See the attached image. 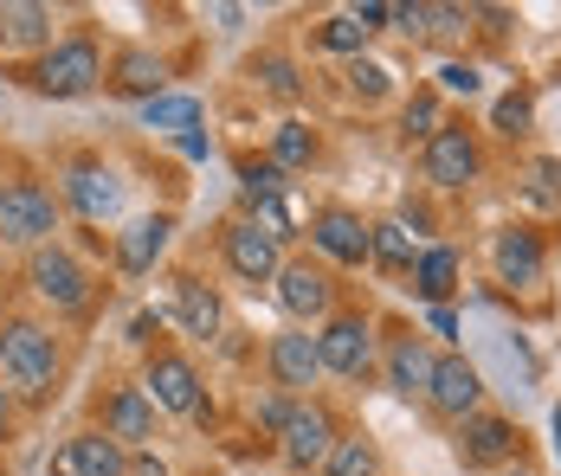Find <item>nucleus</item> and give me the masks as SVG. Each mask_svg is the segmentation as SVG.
<instances>
[{"mask_svg": "<svg viewBox=\"0 0 561 476\" xmlns=\"http://www.w3.org/2000/svg\"><path fill=\"white\" fill-rule=\"evenodd\" d=\"M142 123L169 129V136H187V129H201V104L194 97H156V104H142Z\"/></svg>", "mask_w": 561, "mask_h": 476, "instance_id": "nucleus-34", "label": "nucleus"}, {"mask_svg": "<svg viewBox=\"0 0 561 476\" xmlns=\"http://www.w3.org/2000/svg\"><path fill=\"white\" fill-rule=\"evenodd\" d=\"M13 413H20V406H13V393H7V386H0V444H7V438H13Z\"/></svg>", "mask_w": 561, "mask_h": 476, "instance_id": "nucleus-43", "label": "nucleus"}, {"mask_svg": "<svg viewBox=\"0 0 561 476\" xmlns=\"http://www.w3.org/2000/svg\"><path fill=\"white\" fill-rule=\"evenodd\" d=\"M556 464H561V406H556Z\"/></svg>", "mask_w": 561, "mask_h": 476, "instance_id": "nucleus-45", "label": "nucleus"}, {"mask_svg": "<svg viewBox=\"0 0 561 476\" xmlns=\"http://www.w3.org/2000/svg\"><path fill=\"white\" fill-rule=\"evenodd\" d=\"M169 316L187 328V335H201V341H214L226 328V310H220V290L214 283H201L194 270H174L169 277Z\"/></svg>", "mask_w": 561, "mask_h": 476, "instance_id": "nucleus-17", "label": "nucleus"}, {"mask_svg": "<svg viewBox=\"0 0 561 476\" xmlns=\"http://www.w3.org/2000/svg\"><path fill=\"white\" fill-rule=\"evenodd\" d=\"M407 277H413V297H420L426 310H446L451 290H458V277H465V258H458L451 245H426Z\"/></svg>", "mask_w": 561, "mask_h": 476, "instance_id": "nucleus-23", "label": "nucleus"}, {"mask_svg": "<svg viewBox=\"0 0 561 476\" xmlns=\"http://www.w3.org/2000/svg\"><path fill=\"white\" fill-rule=\"evenodd\" d=\"M239 187H245V200H252V207H272V200H284V187H290V181H284V167H272V161H239Z\"/></svg>", "mask_w": 561, "mask_h": 476, "instance_id": "nucleus-31", "label": "nucleus"}, {"mask_svg": "<svg viewBox=\"0 0 561 476\" xmlns=\"http://www.w3.org/2000/svg\"><path fill=\"white\" fill-rule=\"evenodd\" d=\"M104 78H111V91H123V97H142V104L169 97V58H162V53H142V46H123V53L104 65Z\"/></svg>", "mask_w": 561, "mask_h": 476, "instance_id": "nucleus-20", "label": "nucleus"}, {"mask_svg": "<svg viewBox=\"0 0 561 476\" xmlns=\"http://www.w3.org/2000/svg\"><path fill=\"white\" fill-rule=\"evenodd\" d=\"M413 258H420V232H413V219H407V212L381 219V225H375V245H368V265L413 270Z\"/></svg>", "mask_w": 561, "mask_h": 476, "instance_id": "nucleus-25", "label": "nucleus"}, {"mask_svg": "<svg viewBox=\"0 0 561 476\" xmlns=\"http://www.w3.org/2000/svg\"><path fill=\"white\" fill-rule=\"evenodd\" d=\"M310 245L342 270H362L368 265V245H375V225L362 219V212L348 207H317L310 212Z\"/></svg>", "mask_w": 561, "mask_h": 476, "instance_id": "nucleus-13", "label": "nucleus"}, {"mask_svg": "<svg viewBox=\"0 0 561 476\" xmlns=\"http://www.w3.org/2000/svg\"><path fill=\"white\" fill-rule=\"evenodd\" d=\"M129 476H169V464L149 457V451H136V457H129Z\"/></svg>", "mask_w": 561, "mask_h": 476, "instance_id": "nucleus-42", "label": "nucleus"}, {"mask_svg": "<svg viewBox=\"0 0 561 476\" xmlns=\"http://www.w3.org/2000/svg\"><path fill=\"white\" fill-rule=\"evenodd\" d=\"M439 129H446V116H439V91L407 97V109H400V136H407V142H420V149H426Z\"/></svg>", "mask_w": 561, "mask_h": 476, "instance_id": "nucleus-30", "label": "nucleus"}, {"mask_svg": "<svg viewBox=\"0 0 561 476\" xmlns=\"http://www.w3.org/2000/svg\"><path fill=\"white\" fill-rule=\"evenodd\" d=\"M26 283H33V297L58 310V316H84L91 310V297H98V277L84 270L78 252H65V245H39L33 258H26Z\"/></svg>", "mask_w": 561, "mask_h": 476, "instance_id": "nucleus-4", "label": "nucleus"}, {"mask_svg": "<svg viewBox=\"0 0 561 476\" xmlns=\"http://www.w3.org/2000/svg\"><path fill=\"white\" fill-rule=\"evenodd\" d=\"M0 245H20V252L58 245V194L46 181L33 174L0 181Z\"/></svg>", "mask_w": 561, "mask_h": 476, "instance_id": "nucleus-3", "label": "nucleus"}, {"mask_svg": "<svg viewBox=\"0 0 561 476\" xmlns=\"http://www.w3.org/2000/svg\"><path fill=\"white\" fill-rule=\"evenodd\" d=\"M523 174H529V181H523V200H529V207H542V212H556L561 207V161L556 155H536Z\"/></svg>", "mask_w": 561, "mask_h": 476, "instance_id": "nucleus-32", "label": "nucleus"}, {"mask_svg": "<svg viewBox=\"0 0 561 476\" xmlns=\"http://www.w3.org/2000/svg\"><path fill=\"white\" fill-rule=\"evenodd\" d=\"M529 123H536V91H529V84L504 91L497 109H491V129H497V136H529Z\"/></svg>", "mask_w": 561, "mask_h": 476, "instance_id": "nucleus-33", "label": "nucleus"}, {"mask_svg": "<svg viewBox=\"0 0 561 476\" xmlns=\"http://www.w3.org/2000/svg\"><path fill=\"white\" fill-rule=\"evenodd\" d=\"M336 413L323 399H290V419L278 425V451L290 471H323L330 451H336Z\"/></svg>", "mask_w": 561, "mask_h": 476, "instance_id": "nucleus-6", "label": "nucleus"}, {"mask_svg": "<svg viewBox=\"0 0 561 476\" xmlns=\"http://www.w3.org/2000/svg\"><path fill=\"white\" fill-rule=\"evenodd\" d=\"M323 476H381L375 438H368V431H342L336 451H330V464H323Z\"/></svg>", "mask_w": 561, "mask_h": 476, "instance_id": "nucleus-26", "label": "nucleus"}, {"mask_svg": "<svg viewBox=\"0 0 561 476\" xmlns=\"http://www.w3.org/2000/svg\"><path fill=\"white\" fill-rule=\"evenodd\" d=\"M58 181H65V207L78 212V219H91V225H111L116 212H123V181L98 155H71Z\"/></svg>", "mask_w": 561, "mask_h": 476, "instance_id": "nucleus-9", "label": "nucleus"}, {"mask_svg": "<svg viewBox=\"0 0 561 476\" xmlns=\"http://www.w3.org/2000/svg\"><path fill=\"white\" fill-rule=\"evenodd\" d=\"M272 167H284V174H290V167H310V161H317V129H310V123H278V129H272Z\"/></svg>", "mask_w": 561, "mask_h": 476, "instance_id": "nucleus-27", "label": "nucleus"}, {"mask_svg": "<svg viewBox=\"0 0 561 476\" xmlns=\"http://www.w3.org/2000/svg\"><path fill=\"white\" fill-rule=\"evenodd\" d=\"M0 53H53V7L0 0Z\"/></svg>", "mask_w": 561, "mask_h": 476, "instance_id": "nucleus-21", "label": "nucleus"}, {"mask_svg": "<svg viewBox=\"0 0 561 476\" xmlns=\"http://www.w3.org/2000/svg\"><path fill=\"white\" fill-rule=\"evenodd\" d=\"M53 476H129V451L104 431H78L53 451Z\"/></svg>", "mask_w": 561, "mask_h": 476, "instance_id": "nucleus-18", "label": "nucleus"}, {"mask_svg": "<svg viewBox=\"0 0 561 476\" xmlns=\"http://www.w3.org/2000/svg\"><path fill=\"white\" fill-rule=\"evenodd\" d=\"M252 78H259V91H272V97H284V104L304 97V71H297L284 53H259L252 58Z\"/></svg>", "mask_w": 561, "mask_h": 476, "instance_id": "nucleus-28", "label": "nucleus"}, {"mask_svg": "<svg viewBox=\"0 0 561 476\" xmlns=\"http://www.w3.org/2000/svg\"><path fill=\"white\" fill-rule=\"evenodd\" d=\"M104 438H116L123 451L156 438V406H149L142 386H116L111 399H104Z\"/></svg>", "mask_w": 561, "mask_h": 476, "instance_id": "nucleus-22", "label": "nucleus"}, {"mask_svg": "<svg viewBox=\"0 0 561 476\" xmlns=\"http://www.w3.org/2000/svg\"><path fill=\"white\" fill-rule=\"evenodd\" d=\"M142 393H149L156 413H174V419H201V413H207V386H201V373H194L187 355H174V348H156V355H149Z\"/></svg>", "mask_w": 561, "mask_h": 476, "instance_id": "nucleus-8", "label": "nucleus"}, {"mask_svg": "<svg viewBox=\"0 0 561 476\" xmlns=\"http://www.w3.org/2000/svg\"><path fill=\"white\" fill-rule=\"evenodd\" d=\"M317 361H323V373H336V380L375 373V316H368V310L330 316L317 328Z\"/></svg>", "mask_w": 561, "mask_h": 476, "instance_id": "nucleus-5", "label": "nucleus"}, {"mask_svg": "<svg viewBox=\"0 0 561 476\" xmlns=\"http://www.w3.org/2000/svg\"><path fill=\"white\" fill-rule=\"evenodd\" d=\"M458 431V464L465 471H510V457L523 451V431L504 419V413H471L465 425H451Z\"/></svg>", "mask_w": 561, "mask_h": 476, "instance_id": "nucleus-10", "label": "nucleus"}, {"mask_svg": "<svg viewBox=\"0 0 561 476\" xmlns=\"http://www.w3.org/2000/svg\"><path fill=\"white\" fill-rule=\"evenodd\" d=\"M368 39H375V33H368L355 13H330V20L317 26V46H323V53H342V58H362Z\"/></svg>", "mask_w": 561, "mask_h": 476, "instance_id": "nucleus-29", "label": "nucleus"}, {"mask_svg": "<svg viewBox=\"0 0 561 476\" xmlns=\"http://www.w3.org/2000/svg\"><path fill=\"white\" fill-rule=\"evenodd\" d=\"M426 406L446 425H465L471 413H484V373L471 368L465 355H439L433 361V386H426Z\"/></svg>", "mask_w": 561, "mask_h": 476, "instance_id": "nucleus-14", "label": "nucleus"}, {"mask_svg": "<svg viewBox=\"0 0 561 476\" xmlns=\"http://www.w3.org/2000/svg\"><path fill=\"white\" fill-rule=\"evenodd\" d=\"M433 348L420 341V335H393L388 341V386L400 399H426V386H433Z\"/></svg>", "mask_w": 561, "mask_h": 476, "instance_id": "nucleus-24", "label": "nucleus"}, {"mask_svg": "<svg viewBox=\"0 0 561 476\" xmlns=\"http://www.w3.org/2000/svg\"><path fill=\"white\" fill-rule=\"evenodd\" d=\"M471 33V7H426V39H465Z\"/></svg>", "mask_w": 561, "mask_h": 476, "instance_id": "nucleus-35", "label": "nucleus"}, {"mask_svg": "<svg viewBox=\"0 0 561 476\" xmlns=\"http://www.w3.org/2000/svg\"><path fill=\"white\" fill-rule=\"evenodd\" d=\"M348 91L375 104V97H388V71H381L375 58H355V65H348Z\"/></svg>", "mask_w": 561, "mask_h": 476, "instance_id": "nucleus-36", "label": "nucleus"}, {"mask_svg": "<svg viewBox=\"0 0 561 476\" xmlns=\"http://www.w3.org/2000/svg\"><path fill=\"white\" fill-rule=\"evenodd\" d=\"M174 149H181L187 161H207L214 155V136H207V129H187V136H174Z\"/></svg>", "mask_w": 561, "mask_h": 476, "instance_id": "nucleus-39", "label": "nucleus"}, {"mask_svg": "<svg viewBox=\"0 0 561 476\" xmlns=\"http://www.w3.org/2000/svg\"><path fill=\"white\" fill-rule=\"evenodd\" d=\"M388 26L407 33V39H426V0H400V7H388Z\"/></svg>", "mask_w": 561, "mask_h": 476, "instance_id": "nucleus-37", "label": "nucleus"}, {"mask_svg": "<svg viewBox=\"0 0 561 476\" xmlns=\"http://www.w3.org/2000/svg\"><path fill=\"white\" fill-rule=\"evenodd\" d=\"M491 265H497V283H510V290H536V283L549 277V245H542L536 225H504L497 245H491Z\"/></svg>", "mask_w": 561, "mask_h": 476, "instance_id": "nucleus-16", "label": "nucleus"}, {"mask_svg": "<svg viewBox=\"0 0 561 476\" xmlns=\"http://www.w3.org/2000/svg\"><path fill=\"white\" fill-rule=\"evenodd\" d=\"M497 476H536V471H523V464H516V471H497Z\"/></svg>", "mask_w": 561, "mask_h": 476, "instance_id": "nucleus-46", "label": "nucleus"}, {"mask_svg": "<svg viewBox=\"0 0 561 476\" xmlns=\"http://www.w3.org/2000/svg\"><path fill=\"white\" fill-rule=\"evenodd\" d=\"M426 322H433L439 335H458V316H451V303H446V310H426Z\"/></svg>", "mask_w": 561, "mask_h": 476, "instance_id": "nucleus-44", "label": "nucleus"}, {"mask_svg": "<svg viewBox=\"0 0 561 476\" xmlns=\"http://www.w3.org/2000/svg\"><path fill=\"white\" fill-rule=\"evenodd\" d=\"M169 239H174V212H149V219H136V225H123L116 232V270L123 277H142V270H156V258L169 252Z\"/></svg>", "mask_w": 561, "mask_h": 476, "instance_id": "nucleus-19", "label": "nucleus"}, {"mask_svg": "<svg viewBox=\"0 0 561 476\" xmlns=\"http://www.w3.org/2000/svg\"><path fill=\"white\" fill-rule=\"evenodd\" d=\"M265 368H272V380L284 386V399H310V386L323 380L317 335H310V328H284V335H272V348H265Z\"/></svg>", "mask_w": 561, "mask_h": 476, "instance_id": "nucleus-15", "label": "nucleus"}, {"mask_svg": "<svg viewBox=\"0 0 561 476\" xmlns=\"http://www.w3.org/2000/svg\"><path fill=\"white\" fill-rule=\"evenodd\" d=\"M272 283H278V310L290 322H330V310H336V277H330V265L290 258Z\"/></svg>", "mask_w": 561, "mask_h": 476, "instance_id": "nucleus-12", "label": "nucleus"}, {"mask_svg": "<svg viewBox=\"0 0 561 476\" xmlns=\"http://www.w3.org/2000/svg\"><path fill=\"white\" fill-rule=\"evenodd\" d=\"M439 91H451V97H471V91H478V65H458V58H451V65H439Z\"/></svg>", "mask_w": 561, "mask_h": 476, "instance_id": "nucleus-38", "label": "nucleus"}, {"mask_svg": "<svg viewBox=\"0 0 561 476\" xmlns=\"http://www.w3.org/2000/svg\"><path fill=\"white\" fill-rule=\"evenodd\" d=\"M220 258H226V270L239 277V283H272L284 270V245L259 225V219H232L220 232Z\"/></svg>", "mask_w": 561, "mask_h": 476, "instance_id": "nucleus-11", "label": "nucleus"}, {"mask_svg": "<svg viewBox=\"0 0 561 476\" xmlns=\"http://www.w3.org/2000/svg\"><path fill=\"white\" fill-rule=\"evenodd\" d=\"M13 78L39 97H84V91L104 84V53H98L91 33H71V39H53V53L26 58Z\"/></svg>", "mask_w": 561, "mask_h": 476, "instance_id": "nucleus-2", "label": "nucleus"}, {"mask_svg": "<svg viewBox=\"0 0 561 476\" xmlns=\"http://www.w3.org/2000/svg\"><path fill=\"white\" fill-rule=\"evenodd\" d=\"M156 335H162V316H149V310H142V316H129V341H136V348H149Z\"/></svg>", "mask_w": 561, "mask_h": 476, "instance_id": "nucleus-40", "label": "nucleus"}, {"mask_svg": "<svg viewBox=\"0 0 561 476\" xmlns=\"http://www.w3.org/2000/svg\"><path fill=\"white\" fill-rule=\"evenodd\" d=\"M284 419H290V399H284V393H278V399H265V406H259V425H265L272 438H278V425H284Z\"/></svg>", "mask_w": 561, "mask_h": 476, "instance_id": "nucleus-41", "label": "nucleus"}, {"mask_svg": "<svg viewBox=\"0 0 561 476\" xmlns=\"http://www.w3.org/2000/svg\"><path fill=\"white\" fill-rule=\"evenodd\" d=\"M420 174H426L439 194H465V187L484 174V142H478L465 123H446V129L420 149Z\"/></svg>", "mask_w": 561, "mask_h": 476, "instance_id": "nucleus-7", "label": "nucleus"}, {"mask_svg": "<svg viewBox=\"0 0 561 476\" xmlns=\"http://www.w3.org/2000/svg\"><path fill=\"white\" fill-rule=\"evenodd\" d=\"M58 380H65V348H58V335L33 316H13L0 328V386L13 393V406H26V413L53 406Z\"/></svg>", "mask_w": 561, "mask_h": 476, "instance_id": "nucleus-1", "label": "nucleus"}]
</instances>
